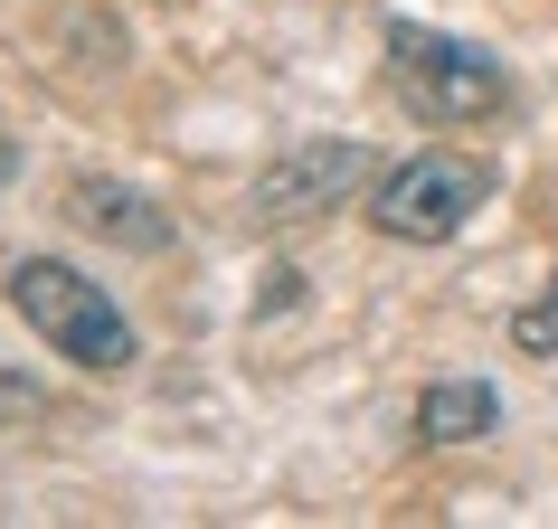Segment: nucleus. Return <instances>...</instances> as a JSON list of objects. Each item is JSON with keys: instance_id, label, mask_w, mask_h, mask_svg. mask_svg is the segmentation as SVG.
<instances>
[{"instance_id": "nucleus-3", "label": "nucleus", "mask_w": 558, "mask_h": 529, "mask_svg": "<svg viewBox=\"0 0 558 529\" xmlns=\"http://www.w3.org/2000/svg\"><path fill=\"white\" fill-rule=\"evenodd\" d=\"M483 199H493V171H483L473 151H408V161L379 171V189H369V227L398 236V246H454Z\"/></svg>"}, {"instance_id": "nucleus-7", "label": "nucleus", "mask_w": 558, "mask_h": 529, "mask_svg": "<svg viewBox=\"0 0 558 529\" xmlns=\"http://www.w3.org/2000/svg\"><path fill=\"white\" fill-rule=\"evenodd\" d=\"M511 350H530V359H558V284L539 303H521L511 312Z\"/></svg>"}, {"instance_id": "nucleus-6", "label": "nucleus", "mask_w": 558, "mask_h": 529, "mask_svg": "<svg viewBox=\"0 0 558 529\" xmlns=\"http://www.w3.org/2000/svg\"><path fill=\"white\" fill-rule=\"evenodd\" d=\"M493 426H501V387H483V379H436L416 397V435L426 444H473Z\"/></svg>"}, {"instance_id": "nucleus-8", "label": "nucleus", "mask_w": 558, "mask_h": 529, "mask_svg": "<svg viewBox=\"0 0 558 529\" xmlns=\"http://www.w3.org/2000/svg\"><path fill=\"white\" fill-rule=\"evenodd\" d=\"M29 407V379H10V369H0V416H20Z\"/></svg>"}, {"instance_id": "nucleus-4", "label": "nucleus", "mask_w": 558, "mask_h": 529, "mask_svg": "<svg viewBox=\"0 0 558 529\" xmlns=\"http://www.w3.org/2000/svg\"><path fill=\"white\" fill-rule=\"evenodd\" d=\"M379 180V161L360 143H294L284 161H265L256 180H246V227L284 236V227H313V218H331V208L351 199V189H369Z\"/></svg>"}, {"instance_id": "nucleus-2", "label": "nucleus", "mask_w": 558, "mask_h": 529, "mask_svg": "<svg viewBox=\"0 0 558 529\" xmlns=\"http://www.w3.org/2000/svg\"><path fill=\"white\" fill-rule=\"evenodd\" d=\"M388 76L408 95L426 123H483L511 104V76H501L493 48H473V38H445L426 20H398L388 29Z\"/></svg>"}, {"instance_id": "nucleus-5", "label": "nucleus", "mask_w": 558, "mask_h": 529, "mask_svg": "<svg viewBox=\"0 0 558 529\" xmlns=\"http://www.w3.org/2000/svg\"><path fill=\"white\" fill-rule=\"evenodd\" d=\"M66 218L123 256H161L171 246V208H151L133 180H66Z\"/></svg>"}, {"instance_id": "nucleus-1", "label": "nucleus", "mask_w": 558, "mask_h": 529, "mask_svg": "<svg viewBox=\"0 0 558 529\" xmlns=\"http://www.w3.org/2000/svg\"><path fill=\"white\" fill-rule=\"evenodd\" d=\"M10 312H20L58 359L95 369V379H123V369L143 359V341H133V322H123V303L105 294L95 274H76L66 256H20V264H10Z\"/></svg>"}]
</instances>
